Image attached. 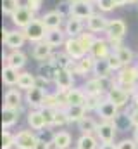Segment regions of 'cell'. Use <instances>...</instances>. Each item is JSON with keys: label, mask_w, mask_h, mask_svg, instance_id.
I'll return each mask as SVG.
<instances>
[{"label": "cell", "mask_w": 138, "mask_h": 149, "mask_svg": "<svg viewBox=\"0 0 138 149\" xmlns=\"http://www.w3.org/2000/svg\"><path fill=\"white\" fill-rule=\"evenodd\" d=\"M116 83L121 85L126 90H133L138 85V70L137 66H123L117 73H116Z\"/></svg>", "instance_id": "6da1fadb"}, {"label": "cell", "mask_w": 138, "mask_h": 149, "mask_svg": "<svg viewBox=\"0 0 138 149\" xmlns=\"http://www.w3.org/2000/svg\"><path fill=\"white\" fill-rule=\"evenodd\" d=\"M2 42L3 45L9 49V50H19L28 40L23 30L16 28V30H9V28H3L2 30Z\"/></svg>", "instance_id": "7a4b0ae2"}, {"label": "cell", "mask_w": 138, "mask_h": 149, "mask_svg": "<svg viewBox=\"0 0 138 149\" xmlns=\"http://www.w3.org/2000/svg\"><path fill=\"white\" fill-rule=\"evenodd\" d=\"M24 31V35H26V40L28 42H31V43H38V42H43L45 37H47V26L43 24V21H41V17H34L33 21L23 30Z\"/></svg>", "instance_id": "3957f363"}, {"label": "cell", "mask_w": 138, "mask_h": 149, "mask_svg": "<svg viewBox=\"0 0 138 149\" xmlns=\"http://www.w3.org/2000/svg\"><path fill=\"white\" fill-rule=\"evenodd\" d=\"M105 97H107L110 102H114V104L121 109V108H124V106L130 102V99H131V92L126 90V88H123L121 85L114 83V85L109 88V92H107Z\"/></svg>", "instance_id": "277c9868"}, {"label": "cell", "mask_w": 138, "mask_h": 149, "mask_svg": "<svg viewBox=\"0 0 138 149\" xmlns=\"http://www.w3.org/2000/svg\"><path fill=\"white\" fill-rule=\"evenodd\" d=\"M47 90L41 87H33L30 90L24 92V102L30 106V109H41L43 108V101H45Z\"/></svg>", "instance_id": "5b68a950"}, {"label": "cell", "mask_w": 138, "mask_h": 149, "mask_svg": "<svg viewBox=\"0 0 138 149\" xmlns=\"http://www.w3.org/2000/svg\"><path fill=\"white\" fill-rule=\"evenodd\" d=\"M38 139L40 137L34 134V130H31V128L19 130L16 134V149H34Z\"/></svg>", "instance_id": "8992f818"}, {"label": "cell", "mask_w": 138, "mask_h": 149, "mask_svg": "<svg viewBox=\"0 0 138 149\" xmlns=\"http://www.w3.org/2000/svg\"><path fill=\"white\" fill-rule=\"evenodd\" d=\"M54 83H55L57 90L68 92L69 88L74 87V74L71 73L69 70L57 68V70H55V74H54Z\"/></svg>", "instance_id": "52a82bcc"}, {"label": "cell", "mask_w": 138, "mask_h": 149, "mask_svg": "<svg viewBox=\"0 0 138 149\" xmlns=\"http://www.w3.org/2000/svg\"><path fill=\"white\" fill-rule=\"evenodd\" d=\"M23 104H24V95H23L21 88H9L5 92V95H3V108L23 111Z\"/></svg>", "instance_id": "ba28073f"}, {"label": "cell", "mask_w": 138, "mask_h": 149, "mask_svg": "<svg viewBox=\"0 0 138 149\" xmlns=\"http://www.w3.org/2000/svg\"><path fill=\"white\" fill-rule=\"evenodd\" d=\"M36 17V14H33L28 7H19L12 16H10V21L14 24V28H19V30H24L31 21Z\"/></svg>", "instance_id": "9c48e42d"}, {"label": "cell", "mask_w": 138, "mask_h": 149, "mask_svg": "<svg viewBox=\"0 0 138 149\" xmlns=\"http://www.w3.org/2000/svg\"><path fill=\"white\" fill-rule=\"evenodd\" d=\"M92 14H95L93 3H90L86 0H78V2H72L71 3V16L72 17H78V19L86 21Z\"/></svg>", "instance_id": "30bf717a"}, {"label": "cell", "mask_w": 138, "mask_h": 149, "mask_svg": "<svg viewBox=\"0 0 138 149\" xmlns=\"http://www.w3.org/2000/svg\"><path fill=\"white\" fill-rule=\"evenodd\" d=\"M95 113L100 116V120H102V121H114V120L119 116V108L105 97L102 102H100V106L97 108V111H95Z\"/></svg>", "instance_id": "8fae6325"}, {"label": "cell", "mask_w": 138, "mask_h": 149, "mask_svg": "<svg viewBox=\"0 0 138 149\" xmlns=\"http://www.w3.org/2000/svg\"><path fill=\"white\" fill-rule=\"evenodd\" d=\"M64 50L68 52V56L71 57V59H74V61H79V59H83L88 52L83 49V45L79 43V40H78V37H68V40H66V43H64Z\"/></svg>", "instance_id": "7c38bea8"}, {"label": "cell", "mask_w": 138, "mask_h": 149, "mask_svg": "<svg viewBox=\"0 0 138 149\" xmlns=\"http://www.w3.org/2000/svg\"><path fill=\"white\" fill-rule=\"evenodd\" d=\"M107 26H109V19L100 12H95L86 19V30L92 33H105Z\"/></svg>", "instance_id": "4fadbf2b"}, {"label": "cell", "mask_w": 138, "mask_h": 149, "mask_svg": "<svg viewBox=\"0 0 138 149\" xmlns=\"http://www.w3.org/2000/svg\"><path fill=\"white\" fill-rule=\"evenodd\" d=\"M116 132H117V127H116L114 121H100L95 135L99 137L100 142H114Z\"/></svg>", "instance_id": "5bb4252c"}, {"label": "cell", "mask_w": 138, "mask_h": 149, "mask_svg": "<svg viewBox=\"0 0 138 149\" xmlns=\"http://www.w3.org/2000/svg\"><path fill=\"white\" fill-rule=\"evenodd\" d=\"M112 52H114V50H112V47L109 45L107 38H99L97 37L93 47H92V50H90V56H93L95 59H107Z\"/></svg>", "instance_id": "9a60e30c"}, {"label": "cell", "mask_w": 138, "mask_h": 149, "mask_svg": "<svg viewBox=\"0 0 138 149\" xmlns=\"http://www.w3.org/2000/svg\"><path fill=\"white\" fill-rule=\"evenodd\" d=\"M3 61H5V64L7 66H12V68H16V70H23L24 66H26V63H28V56L19 49V50H10L5 57H3Z\"/></svg>", "instance_id": "2e32d148"}, {"label": "cell", "mask_w": 138, "mask_h": 149, "mask_svg": "<svg viewBox=\"0 0 138 149\" xmlns=\"http://www.w3.org/2000/svg\"><path fill=\"white\" fill-rule=\"evenodd\" d=\"M124 35H126V23L123 19H109V26L105 30V37L123 40Z\"/></svg>", "instance_id": "e0dca14e"}, {"label": "cell", "mask_w": 138, "mask_h": 149, "mask_svg": "<svg viewBox=\"0 0 138 149\" xmlns=\"http://www.w3.org/2000/svg\"><path fill=\"white\" fill-rule=\"evenodd\" d=\"M66 17L55 9V10H50V12H47V14H43L41 16V21H43V24L47 26V30H57V28H62V24L66 23L64 21Z\"/></svg>", "instance_id": "ac0fdd59"}, {"label": "cell", "mask_w": 138, "mask_h": 149, "mask_svg": "<svg viewBox=\"0 0 138 149\" xmlns=\"http://www.w3.org/2000/svg\"><path fill=\"white\" fill-rule=\"evenodd\" d=\"M85 26H86V21H83V19H78V17H68L66 19V23H64V31H66V35L68 37H79L81 33H83V30H85Z\"/></svg>", "instance_id": "d6986e66"}, {"label": "cell", "mask_w": 138, "mask_h": 149, "mask_svg": "<svg viewBox=\"0 0 138 149\" xmlns=\"http://www.w3.org/2000/svg\"><path fill=\"white\" fill-rule=\"evenodd\" d=\"M52 54H54V47H50L45 40L43 42H38V43H33V52H31L33 59L43 63V61H48V57Z\"/></svg>", "instance_id": "ffe728a7"}, {"label": "cell", "mask_w": 138, "mask_h": 149, "mask_svg": "<svg viewBox=\"0 0 138 149\" xmlns=\"http://www.w3.org/2000/svg\"><path fill=\"white\" fill-rule=\"evenodd\" d=\"M66 40H68V35H66V31L62 30V28H57V30H48L47 31V37H45V42L50 45V47H64V43H66Z\"/></svg>", "instance_id": "44dd1931"}, {"label": "cell", "mask_w": 138, "mask_h": 149, "mask_svg": "<svg viewBox=\"0 0 138 149\" xmlns=\"http://www.w3.org/2000/svg\"><path fill=\"white\" fill-rule=\"evenodd\" d=\"M28 125H30V128L31 130H43V128H47V121H45V116H43V113L41 109H30L28 111Z\"/></svg>", "instance_id": "7402d4cb"}, {"label": "cell", "mask_w": 138, "mask_h": 149, "mask_svg": "<svg viewBox=\"0 0 138 149\" xmlns=\"http://www.w3.org/2000/svg\"><path fill=\"white\" fill-rule=\"evenodd\" d=\"M93 68H95V57L90 54H86L83 59L76 61V74H79V76L93 74Z\"/></svg>", "instance_id": "603a6c76"}, {"label": "cell", "mask_w": 138, "mask_h": 149, "mask_svg": "<svg viewBox=\"0 0 138 149\" xmlns=\"http://www.w3.org/2000/svg\"><path fill=\"white\" fill-rule=\"evenodd\" d=\"M19 76H21V71L12 68V66H3L2 68V81L5 87H17V81H19Z\"/></svg>", "instance_id": "cb8c5ba5"}, {"label": "cell", "mask_w": 138, "mask_h": 149, "mask_svg": "<svg viewBox=\"0 0 138 149\" xmlns=\"http://www.w3.org/2000/svg\"><path fill=\"white\" fill-rule=\"evenodd\" d=\"M99 137L95 134H81L79 139L76 141V148L78 149H99L100 144H99Z\"/></svg>", "instance_id": "d4e9b609"}, {"label": "cell", "mask_w": 138, "mask_h": 149, "mask_svg": "<svg viewBox=\"0 0 138 149\" xmlns=\"http://www.w3.org/2000/svg\"><path fill=\"white\" fill-rule=\"evenodd\" d=\"M66 101H68V106H74V104H83L86 102V92L83 88H69L66 92Z\"/></svg>", "instance_id": "484cf974"}, {"label": "cell", "mask_w": 138, "mask_h": 149, "mask_svg": "<svg viewBox=\"0 0 138 149\" xmlns=\"http://www.w3.org/2000/svg\"><path fill=\"white\" fill-rule=\"evenodd\" d=\"M86 113H88V109L83 104H74V106H68L66 108V114H68V118H69V123L81 121L86 116Z\"/></svg>", "instance_id": "4316f807"}, {"label": "cell", "mask_w": 138, "mask_h": 149, "mask_svg": "<svg viewBox=\"0 0 138 149\" xmlns=\"http://www.w3.org/2000/svg\"><path fill=\"white\" fill-rule=\"evenodd\" d=\"M19 109H9V108H3L2 109V128H10L14 127L17 121H19Z\"/></svg>", "instance_id": "83f0119b"}, {"label": "cell", "mask_w": 138, "mask_h": 149, "mask_svg": "<svg viewBox=\"0 0 138 149\" xmlns=\"http://www.w3.org/2000/svg\"><path fill=\"white\" fill-rule=\"evenodd\" d=\"M52 141L57 144L59 149H71L72 148V137H71V134H69L68 130H57L54 134V139Z\"/></svg>", "instance_id": "f1b7e54d"}, {"label": "cell", "mask_w": 138, "mask_h": 149, "mask_svg": "<svg viewBox=\"0 0 138 149\" xmlns=\"http://www.w3.org/2000/svg\"><path fill=\"white\" fill-rule=\"evenodd\" d=\"M55 70H57V66L54 64V63H50V61H43V63H40V66H38V74L36 76H41V78H45L47 81H54V74H55Z\"/></svg>", "instance_id": "f546056e"}, {"label": "cell", "mask_w": 138, "mask_h": 149, "mask_svg": "<svg viewBox=\"0 0 138 149\" xmlns=\"http://www.w3.org/2000/svg\"><path fill=\"white\" fill-rule=\"evenodd\" d=\"M76 125H78V130L81 134H97V128H99V121H95L92 116H85Z\"/></svg>", "instance_id": "4dcf8cb0"}, {"label": "cell", "mask_w": 138, "mask_h": 149, "mask_svg": "<svg viewBox=\"0 0 138 149\" xmlns=\"http://www.w3.org/2000/svg\"><path fill=\"white\" fill-rule=\"evenodd\" d=\"M93 76H97V78H109V76H112V70H110L107 59H95Z\"/></svg>", "instance_id": "1f68e13d"}, {"label": "cell", "mask_w": 138, "mask_h": 149, "mask_svg": "<svg viewBox=\"0 0 138 149\" xmlns=\"http://www.w3.org/2000/svg\"><path fill=\"white\" fill-rule=\"evenodd\" d=\"M33 87H36V74H31L30 71H23L19 76V81H17V88L26 92Z\"/></svg>", "instance_id": "d6a6232c"}, {"label": "cell", "mask_w": 138, "mask_h": 149, "mask_svg": "<svg viewBox=\"0 0 138 149\" xmlns=\"http://www.w3.org/2000/svg\"><path fill=\"white\" fill-rule=\"evenodd\" d=\"M116 54H117V57L121 59V63H123V66H131L133 64V61H135V54H133V50L130 49V47H119L117 50H114Z\"/></svg>", "instance_id": "836d02e7"}, {"label": "cell", "mask_w": 138, "mask_h": 149, "mask_svg": "<svg viewBox=\"0 0 138 149\" xmlns=\"http://www.w3.org/2000/svg\"><path fill=\"white\" fill-rule=\"evenodd\" d=\"M78 40H79V43L83 45V49L90 54V50H92V47H93V43H95V40H97V35L86 30V31H83V33L78 37Z\"/></svg>", "instance_id": "e575fe53"}, {"label": "cell", "mask_w": 138, "mask_h": 149, "mask_svg": "<svg viewBox=\"0 0 138 149\" xmlns=\"http://www.w3.org/2000/svg\"><path fill=\"white\" fill-rule=\"evenodd\" d=\"M16 148V134H12L9 128L2 130V149Z\"/></svg>", "instance_id": "d590c367"}, {"label": "cell", "mask_w": 138, "mask_h": 149, "mask_svg": "<svg viewBox=\"0 0 138 149\" xmlns=\"http://www.w3.org/2000/svg\"><path fill=\"white\" fill-rule=\"evenodd\" d=\"M104 99H105V95H88V94H86L85 108H86L88 111H97V108L100 106V102H102Z\"/></svg>", "instance_id": "8d00e7d4"}, {"label": "cell", "mask_w": 138, "mask_h": 149, "mask_svg": "<svg viewBox=\"0 0 138 149\" xmlns=\"http://www.w3.org/2000/svg\"><path fill=\"white\" fill-rule=\"evenodd\" d=\"M17 9H19V2L17 0H2V12L5 16L10 17Z\"/></svg>", "instance_id": "74e56055"}, {"label": "cell", "mask_w": 138, "mask_h": 149, "mask_svg": "<svg viewBox=\"0 0 138 149\" xmlns=\"http://www.w3.org/2000/svg\"><path fill=\"white\" fill-rule=\"evenodd\" d=\"M95 5L99 7L100 12H110V10H114V9L117 7L116 0H97Z\"/></svg>", "instance_id": "f35d334b"}, {"label": "cell", "mask_w": 138, "mask_h": 149, "mask_svg": "<svg viewBox=\"0 0 138 149\" xmlns=\"http://www.w3.org/2000/svg\"><path fill=\"white\" fill-rule=\"evenodd\" d=\"M107 63H109V66H110L112 73H117V71L123 68V63H121V59L117 57V54H116V52H112V54L107 57Z\"/></svg>", "instance_id": "ab89813d"}, {"label": "cell", "mask_w": 138, "mask_h": 149, "mask_svg": "<svg viewBox=\"0 0 138 149\" xmlns=\"http://www.w3.org/2000/svg\"><path fill=\"white\" fill-rule=\"evenodd\" d=\"M68 123H69V118L66 114V109H57L55 120H54V127H66Z\"/></svg>", "instance_id": "60d3db41"}, {"label": "cell", "mask_w": 138, "mask_h": 149, "mask_svg": "<svg viewBox=\"0 0 138 149\" xmlns=\"http://www.w3.org/2000/svg\"><path fill=\"white\" fill-rule=\"evenodd\" d=\"M41 113H43V116H45L47 127H54V120H55V113H57V109H52V108H41Z\"/></svg>", "instance_id": "b9f144b4"}, {"label": "cell", "mask_w": 138, "mask_h": 149, "mask_svg": "<svg viewBox=\"0 0 138 149\" xmlns=\"http://www.w3.org/2000/svg\"><path fill=\"white\" fill-rule=\"evenodd\" d=\"M117 149H138V142L135 139H123L117 142Z\"/></svg>", "instance_id": "7bdbcfd3"}, {"label": "cell", "mask_w": 138, "mask_h": 149, "mask_svg": "<svg viewBox=\"0 0 138 149\" xmlns=\"http://www.w3.org/2000/svg\"><path fill=\"white\" fill-rule=\"evenodd\" d=\"M41 5H43V0H28V9H30L33 14H36V12L41 9Z\"/></svg>", "instance_id": "ee69618b"}, {"label": "cell", "mask_w": 138, "mask_h": 149, "mask_svg": "<svg viewBox=\"0 0 138 149\" xmlns=\"http://www.w3.org/2000/svg\"><path fill=\"white\" fill-rule=\"evenodd\" d=\"M128 116H130V120H131L133 128H138V108H137V106H133V108H131V111L128 113Z\"/></svg>", "instance_id": "f6af8a7d"}, {"label": "cell", "mask_w": 138, "mask_h": 149, "mask_svg": "<svg viewBox=\"0 0 138 149\" xmlns=\"http://www.w3.org/2000/svg\"><path fill=\"white\" fill-rule=\"evenodd\" d=\"M107 42L112 47V50H117L119 47H123V40H119V38H107Z\"/></svg>", "instance_id": "bcb514c9"}, {"label": "cell", "mask_w": 138, "mask_h": 149, "mask_svg": "<svg viewBox=\"0 0 138 149\" xmlns=\"http://www.w3.org/2000/svg\"><path fill=\"white\" fill-rule=\"evenodd\" d=\"M99 149H117V144H114V142H102Z\"/></svg>", "instance_id": "7dc6e473"}, {"label": "cell", "mask_w": 138, "mask_h": 149, "mask_svg": "<svg viewBox=\"0 0 138 149\" xmlns=\"http://www.w3.org/2000/svg\"><path fill=\"white\" fill-rule=\"evenodd\" d=\"M34 149H48V142H45V141L38 139V142H36V146H34Z\"/></svg>", "instance_id": "c3c4849f"}, {"label": "cell", "mask_w": 138, "mask_h": 149, "mask_svg": "<svg viewBox=\"0 0 138 149\" xmlns=\"http://www.w3.org/2000/svg\"><path fill=\"white\" fill-rule=\"evenodd\" d=\"M116 3H117V7H123V5H126V0H116Z\"/></svg>", "instance_id": "681fc988"}, {"label": "cell", "mask_w": 138, "mask_h": 149, "mask_svg": "<svg viewBox=\"0 0 138 149\" xmlns=\"http://www.w3.org/2000/svg\"><path fill=\"white\" fill-rule=\"evenodd\" d=\"M135 141L138 142V128H135Z\"/></svg>", "instance_id": "f907efd6"}, {"label": "cell", "mask_w": 138, "mask_h": 149, "mask_svg": "<svg viewBox=\"0 0 138 149\" xmlns=\"http://www.w3.org/2000/svg\"><path fill=\"white\" fill-rule=\"evenodd\" d=\"M135 2H138V0H126V5L128 3H135Z\"/></svg>", "instance_id": "816d5d0a"}, {"label": "cell", "mask_w": 138, "mask_h": 149, "mask_svg": "<svg viewBox=\"0 0 138 149\" xmlns=\"http://www.w3.org/2000/svg\"><path fill=\"white\" fill-rule=\"evenodd\" d=\"M86 2H90V3H95V2H97V0H86Z\"/></svg>", "instance_id": "f5cc1de1"}, {"label": "cell", "mask_w": 138, "mask_h": 149, "mask_svg": "<svg viewBox=\"0 0 138 149\" xmlns=\"http://www.w3.org/2000/svg\"><path fill=\"white\" fill-rule=\"evenodd\" d=\"M71 149H78V148H71Z\"/></svg>", "instance_id": "db71d44e"}, {"label": "cell", "mask_w": 138, "mask_h": 149, "mask_svg": "<svg viewBox=\"0 0 138 149\" xmlns=\"http://www.w3.org/2000/svg\"><path fill=\"white\" fill-rule=\"evenodd\" d=\"M137 70H138V66H137Z\"/></svg>", "instance_id": "11a10c76"}]
</instances>
